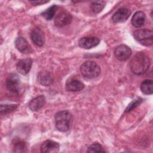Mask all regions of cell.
<instances>
[{
  "label": "cell",
  "mask_w": 153,
  "mask_h": 153,
  "mask_svg": "<svg viewBox=\"0 0 153 153\" xmlns=\"http://www.w3.org/2000/svg\"><path fill=\"white\" fill-rule=\"evenodd\" d=\"M150 66V60L143 53H136L131 59L130 67L132 72L137 75L144 74Z\"/></svg>",
  "instance_id": "cell-1"
},
{
  "label": "cell",
  "mask_w": 153,
  "mask_h": 153,
  "mask_svg": "<svg viewBox=\"0 0 153 153\" xmlns=\"http://www.w3.org/2000/svg\"><path fill=\"white\" fill-rule=\"evenodd\" d=\"M56 128L60 131H66L69 129L72 121V115L67 111L58 112L55 115Z\"/></svg>",
  "instance_id": "cell-2"
},
{
  "label": "cell",
  "mask_w": 153,
  "mask_h": 153,
  "mask_svg": "<svg viewBox=\"0 0 153 153\" xmlns=\"http://www.w3.org/2000/svg\"><path fill=\"white\" fill-rule=\"evenodd\" d=\"M80 71L85 78L93 79L99 75L101 69L96 63L92 61H87L81 66Z\"/></svg>",
  "instance_id": "cell-3"
},
{
  "label": "cell",
  "mask_w": 153,
  "mask_h": 153,
  "mask_svg": "<svg viewBox=\"0 0 153 153\" xmlns=\"http://www.w3.org/2000/svg\"><path fill=\"white\" fill-rule=\"evenodd\" d=\"M133 36L136 41L145 46L152 44L153 32L148 29H138L133 32Z\"/></svg>",
  "instance_id": "cell-4"
},
{
  "label": "cell",
  "mask_w": 153,
  "mask_h": 153,
  "mask_svg": "<svg viewBox=\"0 0 153 153\" xmlns=\"http://www.w3.org/2000/svg\"><path fill=\"white\" fill-rule=\"evenodd\" d=\"M72 20L71 14L66 10H62L57 14L55 20L54 25L57 27H65L69 25Z\"/></svg>",
  "instance_id": "cell-5"
},
{
  "label": "cell",
  "mask_w": 153,
  "mask_h": 153,
  "mask_svg": "<svg viewBox=\"0 0 153 153\" xmlns=\"http://www.w3.org/2000/svg\"><path fill=\"white\" fill-rule=\"evenodd\" d=\"M6 87L11 93H17L20 88V81L16 74H11L7 78Z\"/></svg>",
  "instance_id": "cell-6"
},
{
  "label": "cell",
  "mask_w": 153,
  "mask_h": 153,
  "mask_svg": "<svg viewBox=\"0 0 153 153\" xmlns=\"http://www.w3.org/2000/svg\"><path fill=\"white\" fill-rule=\"evenodd\" d=\"M131 53L129 47L122 44L116 47L114 50V56L120 61H126L131 56Z\"/></svg>",
  "instance_id": "cell-7"
},
{
  "label": "cell",
  "mask_w": 153,
  "mask_h": 153,
  "mask_svg": "<svg viewBox=\"0 0 153 153\" xmlns=\"http://www.w3.org/2000/svg\"><path fill=\"white\" fill-rule=\"evenodd\" d=\"M131 14L129 9L123 7L118 9L112 16V20L114 23H122L127 20Z\"/></svg>",
  "instance_id": "cell-8"
},
{
  "label": "cell",
  "mask_w": 153,
  "mask_h": 153,
  "mask_svg": "<svg viewBox=\"0 0 153 153\" xmlns=\"http://www.w3.org/2000/svg\"><path fill=\"white\" fill-rule=\"evenodd\" d=\"M100 42V39L94 36L83 37L79 40V46L84 49H90L97 46Z\"/></svg>",
  "instance_id": "cell-9"
},
{
  "label": "cell",
  "mask_w": 153,
  "mask_h": 153,
  "mask_svg": "<svg viewBox=\"0 0 153 153\" xmlns=\"http://www.w3.org/2000/svg\"><path fill=\"white\" fill-rule=\"evenodd\" d=\"M30 37L33 42L38 47H42L45 43V36L44 32L39 28L33 29L30 33Z\"/></svg>",
  "instance_id": "cell-10"
},
{
  "label": "cell",
  "mask_w": 153,
  "mask_h": 153,
  "mask_svg": "<svg viewBox=\"0 0 153 153\" xmlns=\"http://www.w3.org/2000/svg\"><path fill=\"white\" fill-rule=\"evenodd\" d=\"M32 62V60L28 58L20 60L16 65L17 71L22 75H26L31 69Z\"/></svg>",
  "instance_id": "cell-11"
},
{
  "label": "cell",
  "mask_w": 153,
  "mask_h": 153,
  "mask_svg": "<svg viewBox=\"0 0 153 153\" xmlns=\"http://www.w3.org/2000/svg\"><path fill=\"white\" fill-rule=\"evenodd\" d=\"M15 45L17 49L22 53L28 54L32 52V49L26 39L23 37H18L15 41Z\"/></svg>",
  "instance_id": "cell-12"
},
{
  "label": "cell",
  "mask_w": 153,
  "mask_h": 153,
  "mask_svg": "<svg viewBox=\"0 0 153 153\" xmlns=\"http://www.w3.org/2000/svg\"><path fill=\"white\" fill-rule=\"evenodd\" d=\"M59 149V144L51 140L44 141L41 145V151L44 153L57 152Z\"/></svg>",
  "instance_id": "cell-13"
},
{
  "label": "cell",
  "mask_w": 153,
  "mask_h": 153,
  "mask_svg": "<svg viewBox=\"0 0 153 153\" xmlns=\"http://www.w3.org/2000/svg\"><path fill=\"white\" fill-rule=\"evenodd\" d=\"M45 102V96L44 95H40L30 101L29 107L32 111H38L44 106Z\"/></svg>",
  "instance_id": "cell-14"
},
{
  "label": "cell",
  "mask_w": 153,
  "mask_h": 153,
  "mask_svg": "<svg viewBox=\"0 0 153 153\" xmlns=\"http://www.w3.org/2000/svg\"><path fill=\"white\" fill-rule=\"evenodd\" d=\"M84 87V84L77 79L71 78L69 79L66 84V88L69 91H79Z\"/></svg>",
  "instance_id": "cell-15"
},
{
  "label": "cell",
  "mask_w": 153,
  "mask_h": 153,
  "mask_svg": "<svg viewBox=\"0 0 153 153\" xmlns=\"http://www.w3.org/2000/svg\"><path fill=\"white\" fill-rule=\"evenodd\" d=\"M146 16L142 11H136L132 17L131 24L136 27H140L144 25Z\"/></svg>",
  "instance_id": "cell-16"
},
{
  "label": "cell",
  "mask_w": 153,
  "mask_h": 153,
  "mask_svg": "<svg viewBox=\"0 0 153 153\" xmlns=\"http://www.w3.org/2000/svg\"><path fill=\"white\" fill-rule=\"evenodd\" d=\"M38 82L42 85L48 86L53 82V78L48 72H40L38 74Z\"/></svg>",
  "instance_id": "cell-17"
},
{
  "label": "cell",
  "mask_w": 153,
  "mask_h": 153,
  "mask_svg": "<svg viewBox=\"0 0 153 153\" xmlns=\"http://www.w3.org/2000/svg\"><path fill=\"white\" fill-rule=\"evenodd\" d=\"M12 149L14 152H26L27 151L26 142L20 139H16L12 142Z\"/></svg>",
  "instance_id": "cell-18"
},
{
  "label": "cell",
  "mask_w": 153,
  "mask_h": 153,
  "mask_svg": "<svg viewBox=\"0 0 153 153\" xmlns=\"http://www.w3.org/2000/svg\"><path fill=\"white\" fill-rule=\"evenodd\" d=\"M140 89L145 94H152L153 93V82L151 79H146L140 84Z\"/></svg>",
  "instance_id": "cell-19"
},
{
  "label": "cell",
  "mask_w": 153,
  "mask_h": 153,
  "mask_svg": "<svg viewBox=\"0 0 153 153\" xmlns=\"http://www.w3.org/2000/svg\"><path fill=\"white\" fill-rule=\"evenodd\" d=\"M57 7L56 5H53L49 8H48L46 10L43 11L41 13L42 16H43L46 20H51L55 16Z\"/></svg>",
  "instance_id": "cell-20"
},
{
  "label": "cell",
  "mask_w": 153,
  "mask_h": 153,
  "mask_svg": "<svg viewBox=\"0 0 153 153\" xmlns=\"http://www.w3.org/2000/svg\"><path fill=\"white\" fill-rule=\"evenodd\" d=\"M106 2L104 1H94L91 4V10L94 13H99L102 11L105 6Z\"/></svg>",
  "instance_id": "cell-21"
},
{
  "label": "cell",
  "mask_w": 153,
  "mask_h": 153,
  "mask_svg": "<svg viewBox=\"0 0 153 153\" xmlns=\"http://www.w3.org/2000/svg\"><path fill=\"white\" fill-rule=\"evenodd\" d=\"M18 107L17 105L14 104H5V105H1L0 108V113L1 114H8L15 111Z\"/></svg>",
  "instance_id": "cell-22"
},
{
  "label": "cell",
  "mask_w": 153,
  "mask_h": 153,
  "mask_svg": "<svg viewBox=\"0 0 153 153\" xmlns=\"http://www.w3.org/2000/svg\"><path fill=\"white\" fill-rule=\"evenodd\" d=\"M105 152V150L103 149L102 146L97 143H94L90 145L87 149V152Z\"/></svg>",
  "instance_id": "cell-23"
},
{
  "label": "cell",
  "mask_w": 153,
  "mask_h": 153,
  "mask_svg": "<svg viewBox=\"0 0 153 153\" xmlns=\"http://www.w3.org/2000/svg\"><path fill=\"white\" fill-rule=\"evenodd\" d=\"M142 99L141 98H140V97L137 98L134 100L132 101L128 105V106L127 107L125 112H130V111H132L133 109H134L136 107H137L138 105H139L142 103Z\"/></svg>",
  "instance_id": "cell-24"
},
{
  "label": "cell",
  "mask_w": 153,
  "mask_h": 153,
  "mask_svg": "<svg viewBox=\"0 0 153 153\" xmlns=\"http://www.w3.org/2000/svg\"><path fill=\"white\" fill-rule=\"evenodd\" d=\"M30 2L34 5H41V4L47 3L48 2V1H30Z\"/></svg>",
  "instance_id": "cell-25"
}]
</instances>
